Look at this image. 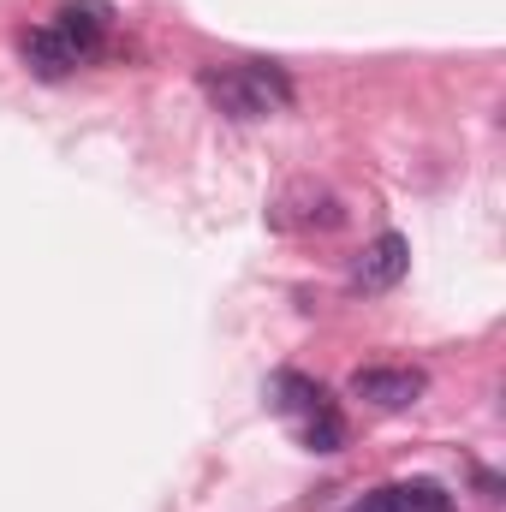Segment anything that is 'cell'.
Segmentation results:
<instances>
[{
  "instance_id": "obj_6",
  "label": "cell",
  "mask_w": 506,
  "mask_h": 512,
  "mask_svg": "<svg viewBox=\"0 0 506 512\" xmlns=\"http://www.w3.org/2000/svg\"><path fill=\"white\" fill-rule=\"evenodd\" d=\"M268 399H274V411H286V417H310L328 393L316 382H304V376H292V370H280V376L268 382Z\"/></svg>"
},
{
  "instance_id": "obj_3",
  "label": "cell",
  "mask_w": 506,
  "mask_h": 512,
  "mask_svg": "<svg viewBox=\"0 0 506 512\" xmlns=\"http://www.w3.org/2000/svg\"><path fill=\"white\" fill-rule=\"evenodd\" d=\"M405 268H411V245H405L399 233H381V239H370V245L358 251L352 286H358V292H393V286L405 280Z\"/></svg>"
},
{
  "instance_id": "obj_7",
  "label": "cell",
  "mask_w": 506,
  "mask_h": 512,
  "mask_svg": "<svg viewBox=\"0 0 506 512\" xmlns=\"http://www.w3.org/2000/svg\"><path fill=\"white\" fill-rule=\"evenodd\" d=\"M298 429H304V447H310V453H340V447H346V417H340L328 399H322L310 417H298Z\"/></svg>"
},
{
  "instance_id": "obj_1",
  "label": "cell",
  "mask_w": 506,
  "mask_h": 512,
  "mask_svg": "<svg viewBox=\"0 0 506 512\" xmlns=\"http://www.w3.org/2000/svg\"><path fill=\"white\" fill-rule=\"evenodd\" d=\"M203 96L233 114V120H268L292 102V84L280 66H262V60H245V66H209L203 72Z\"/></svg>"
},
{
  "instance_id": "obj_4",
  "label": "cell",
  "mask_w": 506,
  "mask_h": 512,
  "mask_svg": "<svg viewBox=\"0 0 506 512\" xmlns=\"http://www.w3.org/2000/svg\"><path fill=\"white\" fill-rule=\"evenodd\" d=\"M54 30H60V42H66L78 60H90V54L102 48V36H108V6H96V0H66V6L54 12Z\"/></svg>"
},
{
  "instance_id": "obj_5",
  "label": "cell",
  "mask_w": 506,
  "mask_h": 512,
  "mask_svg": "<svg viewBox=\"0 0 506 512\" xmlns=\"http://www.w3.org/2000/svg\"><path fill=\"white\" fill-rule=\"evenodd\" d=\"M18 54H24V66H30L36 78H48V84H60V78L78 66V54L60 42V30H54V24H42V30H24V36H18Z\"/></svg>"
},
{
  "instance_id": "obj_9",
  "label": "cell",
  "mask_w": 506,
  "mask_h": 512,
  "mask_svg": "<svg viewBox=\"0 0 506 512\" xmlns=\"http://www.w3.org/2000/svg\"><path fill=\"white\" fill-rule=\"evenodd\" d=\"M429 512H453V507H429Z\"/></svg>"
},
{
  "instance_id": "obj_8",
  "label": "cell",
  "mask_w": 506,
  "mask_h": 512,
  "mask_svg": "<svg viewBox=\"0 0 506 512\" xmlns=\"http://www.w3.org/2000/svg\"><path fill=\"white\" fill-rule=\"evenodd\" d=\"M352 512H399V489H376V495H364Z\"/></svg>"
},
{
  "instance_id": "obj_2",
  "label": "cell",
  "mask_w": 506,
  "mask_h": 512,
  "mask_svg": "<svg viewBox=\"0 0 506 512\" xmlns=\"http://www.w3.org/2000/svg\"><path fill=\"white\" fill-rule=\"evenodd\" d=\"M346 393L364 399V405H376V411H411L429 393V376L411 370V364H364V370H352Z\"/></svg>"
}]
</instances>
